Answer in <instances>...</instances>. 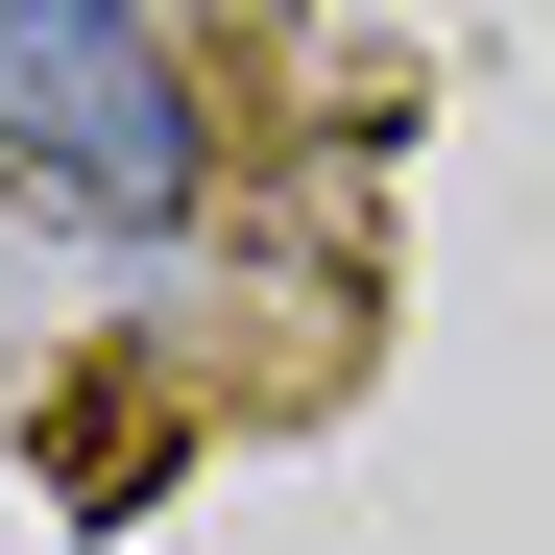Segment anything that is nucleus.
I'll use <instances>...</instances> for the list:
<instances>
[{"mask_svg": "<svg viewBox=\"0 0 555 555\" xmlns=\"http://www.w3.org/2000/svg\"><path fill=\"white\" fill-rule=\"evenodd\" d=\"M0 169H49L73 218H194V73L145 49V0H0Z\"/></svg>", "mask_w": 555, "mask_h": 555, "instance_id": "1", "label": "nucleus"}]
</instances>
